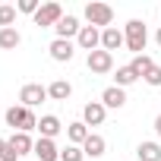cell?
<instances>
[{"label": "cell", "instance_id": "cell-1", "mask_svg": "<svg viewBox=\"0 0 161 161\" xmlns=\"http://www.w3.org/2000/svg\"><path fill=\"white\" fill-rule=\"evenodd\" d=\"M3 117H7V123H10L16 133H32V130H38V117H35V111H29V108H22V104H13Z\"/></svg>", "mask_w": 161, "mask_h": 161}, {"label": "cell", "instance_id": "cell-2", "mask_svg": "<svg viewBox=\"0 0 161 161\" xmlns=\"http://www.w3.org/2000/svg\"><path fill=\"white\" fill-rule=\"evenodd\" d=\"M123 35H126V47L133 51V57L145 51V44H148V29H145L142 19H130V22L123 25Z\"/></svg>", "mask_w": 161, "mask_h": 161}, {"label": "cell", "instance_id": "cell-3", "mask_svg": "<svg viewBox=\"0 0 161 161\" xmlns=\"http://www.w3.org/2000/svg\"><path fill=\"white\" fill-rule=\"evenodd\" d=\"M86 19H89V25H101V32L104 29H111V22H114V10L108 7V3H89L86 7Z\"/></svg>", "mask_w": 161, "mask_h": 161}, {"label": "cell", "instance_id": "cell-4", "mask_svg": "<svg viewBox=\"0 0 161 161\" xmlns=\"http://www.w3.org/2000/svg\"><path fill=\"white\" fill-rule=\"evenodd\" d=\"M60 19H63V7L54 3V0L51 3H41V10L35 13V25H41V29H54Z\"/></svg>", "mask_w": 161, "mask_h": 161}, {"label": "cell", "instance_id": "cell-5", "mask_svg": "<svg viewBox=\"0 0 161 161\" xmlns=\"http://www.w3.org/2000/svg\"><path fill=\"white\" fill-rule=\"evenodd\" d=\"M44 98H47V89H44V86H38V82H29V86H22V92H19V104H22V108H29V111H32V108H38Z\"/></svg>", "mask_w": 161, "mask_h": 161}, {"label": "cell", "instance_id": "cell-6", "mask_svg": "<svg viewBox=\"0 0 161 161\" xmlns=\"http://www.w3.org/2000/svg\"><path fill=\"white\" fill-rule=\"evenodd\" d=\"M86 63H89V69H92V73L104 76V73H111V69H114V54H108V51H101V47H98V51H92V54H89V60H86Z\"/></svg>", "mask_w": 161, "mask_h": 161}, {"label": "cell", "instance_id": "cell-7", "mask_svg": "<svg viewBox=\"0 0 161 161\" xmlns=\"http://www.w3.org/2000/svg\"><path fill=\"white\" fill-rule=\"evenodd\" d=\"M76 44L82 47V51H98L101 47V29H95V25H82V32L76 35Z\"/></svg>", "mask_w": 161, "mask_h": 161}, {"label": "cell", "instance_id": "cell-8", "mask_svg": "<svg viewBox=\"0 0 161 161\" xmlns=\"http://www.w3.org/2000/svg\"><path fill=\"white\" fill-rule=\"evenodd\" d=\"M123 44H126V35H123L117 25H111V29H104V32H101V51L114 54V51H120Z\"/></svg>", "mask_w": 161, "mask_h": 161}, {"label": "cell", "instance_id": "cell-9", "mask_svg": "<svg viewBox=\"0 0 161 161\" xmlns=\"http://www.w3.org/2000/svg\"><path fill=\"white\" fill-rule=\"evenodd\" d=\"M104 117H108V108H104L101 101H89V104L82 108V123H86V126H101Z\"/></svg>", "mask_w": 161, "mask_h": 161}, {"label": "cell", "instance_id": "cell-10", "mask_svg": "<svg viewBox=\"0 0 161 161\" xmlns=\"http://www.w3.org/2000/svg\"><path fill=\"white\" fill-rule=\"evenodd\" d=\"M54 32H57V38L69 41V38H76L79 32H82V25H79V19H76V16H69V13H66V16H63V19L54 25Z\"/></svg>", "mask_w": 161, "mask_h": 161}, {"label": "cell", "instance_id": "cell-11", "mask_svg": "<svg viewBox=\"0 0 161 161\" xmlns=\"http://www.w3.org/2000/svg\"><path fill=\"white\" fill-rule=\"evenodd\" d=\"M47 51H51V57H54L57 63H69V60H73V54H76L73 41H63V38H54Z\"/></svg>", "mask_w": 161, "mask_h": 161}, {"label": "cell", "instance_id": "cell-12", "mask_svg": "<svg viewBox=\"0 0 161 161\" xmlns=\"http://www.w3.org/2000/svg\"><path fill=\"white\" fill-rule=\"evenodd\" d=\"M35 161H60V148L54 139H38L35 142Z\"/></svg>", "mask_w": 161, "mask_h": 161}, {"label": "cell", "instance_id": "cell-13", "mask_svg": "<svg viewBox=\"0 0 161 161\" xmlns=\"http://www.w3.org/2000/svg\"><path fill=\"white\" fill-rule=\"evenodd\" d=\"M101 104H104V108L120 111V108L126 104V92H123V89H117V86H108V89L101 92Z\"/></svg>", "mask_w": 161, "mask_h": 161}, {"label": "cell", "instance_id": "cell-14", "mask_svg": "<svg viewBox=\"0 0 161 161\" xmlns=\"http://www.w3.org/2000/svg\"><path fill=\"white\" fill-rule=\"evenodd\" d=\"M92 133H89V126L82 123V120H76V123H66V139H69V145H86V139H89Z\"/></svg>", "mask_w": 161, "mask_h": 161}, {"label": "cell", "instance_id": "cell-15", "mask_svg": "<svg viewBox=\"0 0 161 161\" xmlns=\"http://www.w3.org/2000/svg\"><path fill=\"white\" fill-rule=\"evenodd\" d=\"M60 130H63V123H60L54 114H44V117L38 120V133H41V139H54Z\"/></svg>", "mask_w": 161, "mask_h": 161}, {"label": "cell", "instance_id": "cell-16", "mask_svg": "<svg viewBox=\"0 0 161 161\" xmlns=\"http://www.w3.org/2000/svg\"><path fill=\"white\" fill-rule=\"evenodd\" d=\"M82 152H86V158H101V155L108 152V142H104V136H98V133H92V136L86 139V145H82Z\"/></svg>", "mask_w": 161, "mask_h": 161}, {"label": "cell", "instance_id": "cell-17", "mask_svg": "<svg viewBox=\"0 0 161 161\" xmlns=\"http://www.w3.org/2000/svg\"><path fill=\"white\" fill-rule=\"evenodd\" d=\"M7 142L16 148V155H19V158H22V155H29V152H35V142H32V136H29V133H13Z\"/></svg>", "mask_w": 161, "mask_h": 161}, {"label": "cell", "instance_id": "cell-18", "mask_svg": "<svg viewBox=\"0 0 161 161\" xmlns=\"http://www.w3.org/2000/svg\"><path fill=\"white\" fill-rule=\"evenodd\" d=\"M73 95V86L66 82V79H54V82L47 86V98H54V101H66Z\"/></svg>", "mask_w": 161, "mask_h": 161}, {"label": "cell", "instance_id": "cell-19", "mask_svg": "<svg viewBox=\"0 0 161 161\" xmlns=\"http://www.w3.org/2000/svg\"><path fill=\"white\" fill-rule=\"evenodd\" d=\"M136 158H139V161H161V145H158V142H139Z\"/></svg>", "mask_w": 161, "mask_h": 161}, {"label": "cell", "instance_id": "cell-20", "mask_svg": "<svg viewBox=\"0 0 161 161\" xmlns=\"http://www.w3.org/2000/svg\"><path fill=\"white\" fill-rule=\"evenodd\" d=\"M19 41H22V35L16 29H0V51H13V47H19Z\"/></svg>", "mask_w": 161, "mask_h": 161}, {"label": "cell", "instance_id": "cell-21", "mask_svg": "<svg viewBox=\"0 0 161 161\" xmlns=\"http://www.w3.org/2000/svg\"><path fill=\"white\" fill-rule=\"evenodd\" d=\"M130 66H133V73H136V76H139V79H145V73H148V69H152V66H155V60H152V57H148V54H136V57H133V63H130Z\"/></svg>", "mask_w": 161, "mask_h": 161}, {"label": "cell", "instance_id": "cell-22", "mask_svg": "<svg viewBox=\"0 0 161 161\" xmlns=\"http://www.w3.org/2000/svg\"><path fill=\"white\" fill-rule=\"evenodd\" d=\"M114 79H117V89H126V86H133V82H136L139 76H136V73H133V66L126 63V66H117V76H114Z\"/></svg>", "mask_w": 161, "mask_h": 161}, {"label": "cell", "instance_id": "cell-23", "mask_svg": "<svg viewBox=\"0 0 161 161\" xmlns=\"http://www.w3.org/2000/svg\"><path fill=\"white\" fill-rule=\"evenodd\" d=\"M82 158H86L82 145H66V148H60V161H82Z\"/></svg>", "mask_w": 161, "mask_h": 161}, {"label": "cell", "instance_id": "cell-24", "mask_svg": "<svg viewBox=\"0 0 161 161\" xmlns=\"http://www.w3.org/2000/svg\"><path fill=\"white\" fill-rule=\"evenodd\" d=\"M16 19V7H0V29H13Z\"/></svg>", "mask_w": 161, "mask_h": 161}, {"label": "cell", "instance_id": "cell-25", "mask_svg": "<svg viewBox=\"0 0 161 161\" xmlns=\"http://www.w3.org/2000/svg\"><path fill=\"white\" fill-rule=\"evenodd\" d=\"M16 10H19V13H29V16H35V13L41 10V3H38V0H19V3H16Z\"/></svg>", "mask_w": 161, "mask_h": 161}, {"label": "cell", "instance_id": "cell-26", "mask_svg": "<svg viewBox=\"0 0 161 161\" xmlns=\"http://www.w3.org/2000/svg\"><path fill=\"white\" fill-rule=\"evenodd\" d=\"M145 82H148L152 89H158V86H161V66H158V63H155V66L145 73Z\"/></svg>", "mask_w": 161, "mask_h": 161}, {"label": "cell", "instance_id": "cell-27", "mask_svg": "<svg viewBox=\"0 0 161 161\" xmlns=\"http://www.w3.org/2000/svg\"><path fill=\"white\" fill-rule=\"evenodd\" d=\"M0 161H19V155H16V148H13L10 142H7V148H3V152H0Z\"/></svg>", "mask_w": 161, "mask_h": 161}, {"label": "cell", "instance_id": "cell-28", "mask_svg": "<svg viewBox=\"0 0 161 161\" xmlns=\"http://www.w3.org/2000/svg\"><path fill=\"white\" fill-rule=\"evenodd\" d=\"M155 133H158V136H161V114H158V117H155Z\"/></svg>", "mask_w": 161, "mask_h": 161}, {"label": "cell", "instance_id": "cell-29", "mask_svg": "<svg viewBox=\"0 0 161 161\" xmlns=\"http://www.w3.org/2000/svg\"><path fill=\"white\" fill-rule=\"evenodd\" d=\"M155 41H158V47H161V29H158V32H155Z\"/></svg>", "mask_w": 161, "mask_h": 161}, {"label": "cell", "instance_id": "cell-30", "mask_svg": "<svg viewBox=\"0 0 161 161\" xmlns=\"http://www.w3.org/2000/svg\"><path fill=\"white\" fill-rule=\"evenodd\" d=\"M3 148H7V139H0V152H3Z\"/></svg>", "mask_w": 161, "mask_h": 161}]
</instances>
